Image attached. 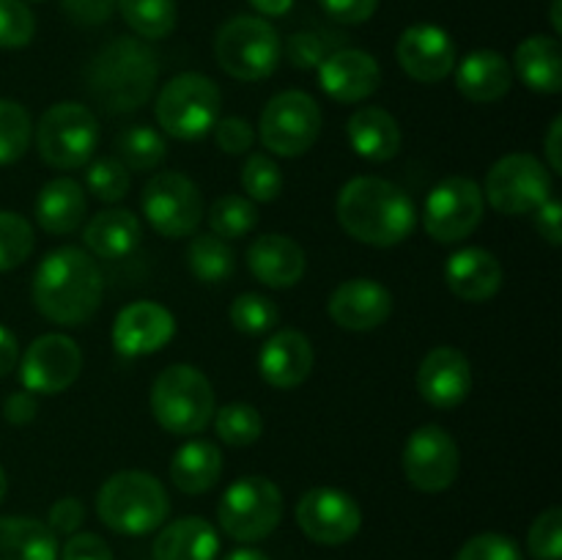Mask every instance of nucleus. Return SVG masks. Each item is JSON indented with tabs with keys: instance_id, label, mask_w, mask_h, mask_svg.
<instances>
[{
	"instance_id": "obj_1",
	"label": "nucleus",
	"mask_w": 562,
	"mask_h": 560,
	"mask_svg": "<svg viewBox=\"0 0 562 560\" xmlns=\"http://www.w3.org/2000/svg\"><path fill=\"white\" fill-rule=\"evenodd\" d=\"M335 214L351 239L371 247L401 245L417 225V209L409 192L379 176H357L344 184L335 201Z\"/></svg>"
},
{
	"instance_id": "obj_2",
	"label": "nucleus",
	"mask_w": 562,
	"mask_h": 560,
	"mask_svg": "<svg viewBox=\"0 0 562 560\" xmlns=\"http://www.w3.org/2000/svg\"><path fill=\"white\" fill-rule=\"evenodd\" d=\"M102 291L99 264L80 247L47 253L33 272V305L44 318L66 327L88 322L102 302Z\"/></svg>"
},
{
	"instance_id": "obj_3",
	"label": "nucleus",
	"mask_w": 562,
	"mask_h": 560,
	"mask_svg": "<svg viewBox=\"0 0 562 560\" xmlns=\"http://www.w3.org/2000/svg\"><path fill=\"white\" fill-rule=\"evenodd\" d=\"M157 77V53L140 38L121 36L104 44L91 60L88 88L108 113H135L151 99Z\"/></svg>"
},
{
	"instance_id": "obj_4",
	"label": "nucleus",
	"mask_w": 562,
	"mask_h": 560,
	"mask_svg": "<svg viewBox=\"0 0 562 560\" xmlns=\"http://www.w3.org/2000/svg\"><path fill=\"white\" fill-rule=\"evenodd\" d=\"M170 500L159 478L143 470H121L102 483L97 494V514L121 536H146L168 519Z\"/></svg>"
},
{
	"instance_id": "obj_5",
	"label": "nucleus",
	"mask_w": 562,
	"mask_h": 560,
	"mask_svg": "<svg viewBox=\"0 0 562 560\" xmlns=\"http://www.w3.org/2000/svg\"><path fill=\"white\" fill-rule=\"evenodd\" d=\"M214 390L206 373L195 366L176 362L168 366L151 384V412L165 432L176 437L201 434L212 423Z\"/></svg>"
},
{
	"instance_id": "obj_6",
	"label": "nucleus",
	"mask_w": 562,
	"mask_h": 560,
	"mask_svg": "<svg viewBox=\"0 0 562 560\" xmlns=\"http://www.w3.org/2000/svg\"><path fill=\"white\" fill-rule=\"evenodd\" d=\"M220 108H223V93L217 82L198 71H181L162 86L154 113L170 137L198 141L214 130Z\"/></svg>"
},
{
	"instance_id": "obj_7",
	"label": "nucleus",
	"mask_w": 562,
	"mask_h": 560,
	"mask_svg": "<svg viewBox=\"0 0 562 560\" xmlns=\"http://www.w3.org/2000/svg\"><path fill=\"white\" fill-rule=\"evenodd\" d=\"M280 44L278 31L269 25L263 16L239 14L225 22L214 38V55L223 66L225 75L241 82L267 80L280 64Z\"/></svg>"
},
{
	"instance_id": "obj_8",
	"label": "nucleus",
	"mask_w": 562,
	"mask_h": 560,
	"mask_svg": "<svg viewBox=\"0 0 562 560\" xmlns=\"http://www.w3.org/2000/svg\"><path fill=\"white\" fill-rule=\"evenodd\" d=\"M217 519L234 541H261L272 536L283 519V492L263 475L239 478L225 489L217 505Z\"/></svg>"
},
{
	"instance_id": "obj_9",
	"label": "nucleus",
	"mask_w": 562,
	"mask_h": 560,
	"mask_svg": "<svg viewBox=\"0 0 562 560\" xmlns=\"http://www.w3.org/2000/svg\"><path fill=\"white\" fill-rule=\"evenodd\" d=\"M97 146L99 121L86 104L58 102L38 119L36 148L49 168H82L93 157Z\"/></svg>"
},
{
	"instance_id": "obj_10",
	"label": "nucleus",
	"mask_w": 562,
	"mask_h": 560,
	"mask_svg": "<svg viewBox=\"0 0 562 560\" xmlns=\"http://www.w3.org/2000/svg\"><path fill=\"white\" fill-rule=\"evenodd\" d=\"M261 143L278 157H302L322 135V108L305 91H283L269 99L258 121Z\"/></svg>"
},
{
	"instance_id": "obj_11",
	"label": "nucleus",
	"mask_w": 562,
	"mask_h": 560,
	"mask_svg": "<svg viewBox=\"0 0 562 560\" xmlns=\"http://www.w3.org/2000/svg\"><path fill=\"white\" fill-rule=\"evenodd\" d=\"M549 198H552V173L532 154H508L488 170L483 201L492 203L499 214L508 217L532 214Z\"/></svg>"
},
{
	"instance_id": "obj_12",
	"label": "nucleus",
	"mask_w": 562,
	"mask_h": 560,
	"mask_svg": "<svg viewBox=\"0 0 562 560\" xmlns=\"http://www.w3.org/2000/svg\"><path fill=\"white\" fill-rule=\"evenodd\" d=\"M140 206L151 228L168 239L195 234L203 220V195L195 181L176 170L151 176L143 187Z\"/></svg>"
},
{
	"instance_id": "obj_13",
	"label": "nucleus",
	"mask_w": 562,
	"mask_h": 560,
	"mask_svg": "<svg viewBox=\"0 0 562 560\" xmlns=\"http://www.w3.org/2000/svg\"><path fill=\"white\" fill-rule=\"evenodd\" d=\"M483 209H486V201L477 181L467 176H448L428 192L426 206H423V225L431 239L453 245V242L467 239L481 225Z\"/></svg>"
},
{
	"instance_id": "obj_14",
	"label": "nucleus",
	"mask_w": 562,
	"mask_h": 560,
	"mask_svg": "<svg viewBox=\"0 0 562 560\" xmlns=\"http://www.w3.org/2000/svg\"><path fill=\"white\" fill-rule=\"evenodd\" d=\"M404 475L415 489L428 494L445 492L459 478V445L448 428L437 423L415 428L404 445Z\"/></svg>"
},
{
	"instance_id": "obj_15",
	"label": "nucleus",
	"mask_w": 562,
	"mask_h": 560,
	"mask_svg": "<svg viewBox=\"0 0 562 560\" xmlns=\"http://www.w3.org/2000/svg\"><path fill=\"white\" fill-rule=\"evenodd\" d=\"M22 388L33 395H55L69 390L82 371V351L69 335H38L20 360Z\"/></svg>"
},
{
	"instance_id": "obj_16",
	"label": "nucleus",
	"mask_w": 562,
	"mask_h": 560,
	"mask_svg": "<svg viewBox=\"0 0 562 560\" xmlns=\"http://www.w3.org/2000/svg\"><path fill=\"white\" fill-rule=\"evenodd\" d=\"M296 525L311 541L340 547L360 533L362 511L351 494L333 486L307 489L296 503Z\"/></svg>"
},
{
	"instance_id": "obj_17",
	"label": "nucleus",
	"mask_w": 562,
	"mask_h": 560,
	"mask_svg": "<svg viewBox=\"0 0 562 560\" xmlns=\"http://www.w3.org/2000/svg\"><path fill=\"white\" fill-rule=\"evenodd\" d=\"M176 335V318L165 305L137 300L119 311L113 324V346L121 357H146L170 344Z\"/></svg>"
},
{
	"instance_id": "obj_18",
	"label": "nucleus",
	"mask_w": 562,
	"mask_h": 560,
	"mask_svg": "<svg viewBox=\"0 0 562 560\" xmlns=\"http://www.w3.org/2000/svg\"><path fill=\"white\" fill-rule=\"evenodd\" d=\"M398 64L412 80L417 82H439L456 69V44L448 31L439 25H412L401 33L398 47Z\"/></svg>"
},
{
	"instance_id": "obj_19",
	"label": "nucleus",
	"mask_w": 562,
	"mask_h": 560,
	"mask_svg": "<svg viewBox=\"0 0 562 560\" xmlns=\"http://www.w3.org/2000/svg\"><path fill=\"white\" fill-rule=\"evenodd\" d=\"M318 86L340 104H357L382 86V69L366 49H335L318 64Z\"/></svg>"
},
{
	"instance_id": "obj_20",
	"label": "nucleus",
	"mask_w": 562,
	"mask_h": 560,
	"mask_svg": "<svg viewBox=\"0 0 562 560\" xmlns=\"http://www.w3.org/2000/svg\"><path fill=\"white\" fill-rule=\"evenodd\" d=\"M472 366L464 351L453 346H437L423 357L417 368V390L423 401L437 410H453L472 393Z\"/></svg>"
},
{
	"instance_id": "obj_21",
	"label": "nucleus",
	"mask_w": 562,
	"mask_h": 560,
	"mask_svg": "<svg viewBox=\"0 0 562 560\" xmlns=\"http://www.w3.org/2000/svg\"><path fill=\"white\" fill-rule=\"evenodd\" d=\"M327 307L338 327L351 329V333H368L390 318L393 294L379 280L351 278L333 291Z\"/></svg>"
},
{
	"instance_id": "obj_22",
	"label": "nucleus",
	"mask_w": 562,
	"mask_h": 560,
	"mask_svg": "<svg viewBox=\"0 0 562 560\" xmlns=\"http://www.w3.org/2000/svg\"><path fill=\"white\" fill-rule=\"evenodd\" d=\"M313 344L300 329H278L258 351V371L263 382L278 390H291L313 371Z\"/></svg>"
},
{
	"instance_id": "obj_23",
	"label": "nucleus",
	"mask_w": 562,
	"mask_h": 560,
	"mask_svg": "<svg viewBox=\"0 0 562 560\" xmlns=\"http://www.w3.org/2000/svg\"><path fill=\"white\" fill-rule=\"evenodd\" d=\"M445 280L459 300L486 302L503 289V264L483 247H464L448 258Z\"/></svg>"
},
{
	"instance_id": "obj_24",
	"label": "nucleus",
	"mask_w": 562,
	"mask_h": 560,
	"mask_svg": "<svg viewBox=\"0 0 562 560\" xmlns=\"http://www.w3.org/2000/svg\"><path fill=\"white\" fill-rule=\"evenodd\" d=\"M247 267L269 289H291L305 275V250L283 234H263L247 247Z\"/></svg>"
},
{
	"instance_id": "obj_25",
	"label": "nucleus",
	"mask_w": 562,
	"mask_h": 560,
	"mask_svg": "<svg viewBox=\"0 0 562 560\" xmlns=\"http://www.w3.org/2000/svg\"><path fill=\"white\" fill-rule=\"evenodd\" d=\"M346 135H349L357 157L368 159V163H387L401 152V143H404L395 115L376 104L355 110L346 124Z\"/></svg>"
},
{
	"instance_id": "obj_26",
	"label": "nucleus",
	"mask_w": 562,
	"mask_h": 560,
	"mask_svg": "<svg viewBox=\"0 0 562 560\" xmlns=\"http://www.w3.org/2000/svg\"><path fill=\"white\" fill-rule=\"evenodd\" d=\"M514 86V69L505 55L494 49H475L456 66V88L470 102H497Z\"/></svg>"
},
{
	"instance_id": "obj_27",
	"label": "nucleus",
	"mask_w": 562,
	"mask_h": 560,
	"mask_svg": "<svg viewBox=\"0 0 562 560\" xmlns=\"http://www.w3.org/2000/svg\"><path fill=\"white\" fill-rule=\"evenodd\" d=\"M220 552V536L203 516H181L159 530L154 538V560H214Z\"/></svg>"
},
{
	"instance_id": "obj_28",
	"label": "nucleus",
	"mask_w": 562,
	"mask_h": 560,
	"mask_svg": "<svg viewBox=\"0 0 562 560\" xmlns=\"http://www.w3.org/2000/svg\"><path fill=\"white\" fill-rule=\"evenodd\" d=\"M140 220L130 209H104V212L93 214L82 231L88 250L104 261L130 256L140 245Z\"/></svg>"
},
{
	"instance_id": "obj_29",
	"label": "nucleus",
	"mask_w": 562,
	"mask_h": 560,
	"mask_svg": "<svg viewBox=\"0 0 562 560\" xmlns=\"http://www.w3.org/2000/svg\"><path fill=\"white\" fill-rule=\"evenodd\" d=\"M514 69L530 91H562V49L554 36H530L516 47Z\"/></svg>"
},
{
	"instance_id": "obj_30",
	"label": "nucleus",
	"mask_w": 562,
	"mask_h": 560,
	"mask_svg": "<svg viewBox=\"0 0 562 560\" xmlns=\"http://www.w3.org/2000/svg\"><path fill=\"white\" fill-rule=\"evenodd\" d=\"M33 209L47 234H71L86 217V190L75 179H53L42 187Z\"/></svg>"
},
{
	"instance_id": "obj_31",
	"label": "nucleus",
	"mask_w": 562,
	"mask_h": 560,
	"mask_svg": "<svg viewBox=\"0 0 562 560\" xmlns=\"http://www.w3.org/2000/svg\"><path fill=\"white\" fill-rule=\"evenodd\" d=\"M223 475V450L209 439H190L170 461V481L184 494H203Z\"/></svg>"
},
{
	"instance_id": "obj_32",
	"label": "nucleus",
	"mask_w": 562,
	"mask_h": 560,
	"mask_svg": "<svg viewBox=\"0 0 562 560\" xmlns=\"http://www.w3.org/2000/svg\"><path fill=\"white\" fill-rule=\"evenodd\" d=\"M0 560H58L55 533L31 516H0Z\"/></svg>"
},
{
	"instance_id": "obj_33",
	"label": "nucleus",
	"mask_w": 562,
	"mask_h": 560,
	"mask_svg": "<svg viewBox=\"0 0 562 560\" xmlns=\"http://www.w3.org/2000/svg\"><path fill=\"white\" fill-rule=\"evenodd\" d=\"M115 154L126 170H154L168 157V143L154 126L132 124L115 137Z\"/></svg>"
},
{
	"instance_id": "obj_34",
	"label": "nucleus",
	"mask_w": 562,
	"mask_h": 560,
	"mask_svg": "<svg viewBox=\"0 0 562 560\" xmlns=\"http://www.w3.org/2000/svg\"><path fill=\"white\" fill-rule=\"evenodd\" d=\"M187 267L201 283H223L236 269V256L228 242L209 231V234L192 236L187 247Z\"/></svg>"
},
{
	"instance_id": "obj_35",
	"label": "nucleus",
	"mask_w": 562,
	"mask_h": 560,
	"mask_svg": "<svg viewBox=\"0 0 562 560\" xmlns=\"http://www.w3.org/2000/svg\"><path fill=\"white\" fill-rule=\"evenodd\" d=\"M126 25L140 38H165L176 27V0H115Z\"/></svg>"
},
{
	"instance_id": "obj_36",
	"label": "nucleus",
	"mask_w": 562,
	"mask_h": 560,
	"mask_svg": "<svg viewBox=\"0 0 562 560\" xmlns=\"http://www.w3.org/2000/svg\"><path fill=\"white\" fill-rule=\"evenodd\" d=\"M212 421L217 437L234 448H247V445L258 443L263 434L261 412L245 401H234V404H225L223 410H214Z\"/></svg>"
},
{
	"instance_id": "obj_37",
	"label": "nucleus",
	"mask_w": 562,
	"mask_h": 560,
	"mask_svg": "<svg viewBox=\"0 0 562 560\" xmlns=\"http://www.w3.org/2000/svg\"><path fill=\"white\" fill-rule=\"evenodd\" d=\"M209 225L220 239H241L258 225V209L245 195H220L209 209Z\"/></svg>"
},
{
	"instance_id": "obj_38",
	"label": "nucleus",
	"mask_w": 562,
	"mask_h": 560,
	"mask_svg": "<svg viewBox=\"0 0 562 560\" xmlns=\"http://www.w3.org/2000/svg\"><path fill=\"white\" fill-rule=\"evenodd\" d=\"M31 113L14 99H0V165H11L31 148Z\"/></svg>"
},
{
	"instance_id": "obj_39",
	"label": "nucleus",
	"mask_w": 562,
	"mask_h": 560,
	"mask_svg": "<svg viewBox=\"0 0 562 560\" xmlns=\"http://www.w3.org/2000/svg\"><path fill=\"white\" fill-rule=\"evenodd\" d=\"M228 318L239 333L245 335H263L269 329L278 327L280 311L269 296L256 294V291H247L239 294L228 307Z\"/></svg>"
},
{
	"instance_id": "obj_40",
	"label": "nucleus",
	"mask_w": 562,
	"mask_h": 560,
	"mask_svg": "<svg viewBox=\"0 0 562 560\" xmlns=\"http://www.w3.org/2000/svg\"><path fill=\"white\" fill-rule=\"evenodd\" d=\"M33 245V225L16 212H0V272L16 269L31 258Z\"/></svg>"
},
{
	"instance_id": "obj_41",
	"label": "nucleus",
	"mask_w": 562,
	"mask_h": 560,
	"mask_svg": "<svg viewBox=\"0 0 562 560\" xmlns=\"http://www.w3.org/2000/svg\"><path fill=\"white\" fill-rule=\"evenodd\" d=\"M241 187L252 203H269L283 192V170L267 154H250L241 168Z\"/></svg>"
},
{
	"instance_id": "obj_42",
	"label": "nucleus",
	"mask_w": 562,
	"mask_h": 560,
	"mask_svg": "<svg viewBox=\"0 0 562 560\" xmlns=\"http://www.w3.org/2000/svg\"><path fill=\"white\" fill-rule=\"evenodd\" d=\"M86 187L93 198L104 203H115L130 192V170L113 157H102L88 165Z\"/></svg>"
},
{
	"instance_id": "obj_43",
	"label": "nucleus",
	"mask_w": 562,
	"mask_h": 560,
	"mask_svg": "<svg viewBox=\"0 0 562 560\" xmlns=\"http://www.w3.org/2000/svg\"><path fill=\"white\" fill-rule=\"evenodd\" d=\"M36 16L25 0H0V47L20 49L33 42Z\"/></svg>"
},
{
	"instance_id": "obj_44",
	"label": "nucleus",
	"mask_w": 562,
	"mask_h": 560,
	"mask_svg": "<svg viewBox=\"0 0 562 560\" xmlns=\"http://www.w3.org/2000/svg\"><path fill=\"white\" fill-rule=\"evenodd\" d=\"M527 547L536 560L562 558V511L558 505L547 508L532 522L530 533H527Z\"/></svg>"
},
{
	"instance_id": "obj_45",
	"label": "nucleus",
	"mask_w": 562,
	"mask_h": 560,
	"mask_svg": "<svg viewBox=\"0 0 562 560\" xmlns=\"http://www.w3.org/2000/svg\"><path fill=\"white\" fill-rule=\"evenodd\" d=\"M456 560H521V552L514 538L503 533H481L459 549Z\"/></svg>"
},
{
	"instance_id": "obj_46",
	"label": "nucleus",
	"mask_w": 562,
	"mask_h": 560,
	"mask_svg": "<svg viewBox=\"0 0 562 560\" xmlns=\"http://www.w3.org/2000/svg\"><path fill=\"white\" fill-rule=\"evenodd\" d=\"M214 141L225 154H245L252 148L256 130L241 115H228V119H217V124H214Z\"/></svg>"
},
{
	"instance_id": "obj_47",
	"label": "nucleus",
	"mask_w": 562,
	"mask_h": 560,
	"mask_svg": "<svg viewBox=\"0 0 562 560\" xmlns=\"http://www.w3.org/2000/svg\"><path fill=\"white\" fill-rule=\"evenodd\" d=\"M285 55H289L294 69H318V64H322L329 53H327V44H324V38L318 36V33L302 31L289 38Z\"/></svg>"
},
{
	"instance_id": "obj_48",
	"label": "nucleus",
	"mask_w": 562,
	"mask_h": 560,
	"mask_svg": "<svg viewBox=\"0 0 562 560\" xmlns=\"http://www.w3.org/2000/svg\"><path fill=\"white\" fill-rule=\"evenodd\" d=\"M82 522H86V505L77 497H60L47 516V527L55 536H75Z\"/></svg>"
},
{
	"instance_id": "obj_49",
	"label": "nucleus",
	"mask_w": 562,
	"mask_h": 560,
	"mask_svg": "<svg viewBox=\"0 0 562 560\" xmlns=\"http://www.w3.org/2000/svg\"><path fill=\"white\" fill-rule=\"evenodd\" d=\"M60 560H113V549L97 533H75L60 549Z\"/></svg>"
},
{
	"instance_id": "obj_50",
	"label": "nucleus",
	"mask_w": 562,
	"mask_h": 560,
	"mask_svg": "<svg viewBox=\"0 0 562 560\" xmlns=\"http://www.w3.org/2000/svg\"><path fill=\"white\" fill-rule=\"evenodd\" d=\"M322 9L344 25H360L368 22L379 9V0H318Z\"/></svg>"
},
{
	"instance_id": "obj_51",
	"label": "nucleus",
	"mask_w": 562,
	"mask_h": 560,
	"mask_svg": "<svg viewBox=\"0 0 562 560\" xmlns=\"http://www.w3.org/2000/svg\"><path fill=\"white\" fill-rule=\"evenodd\" d=\"M64 9L77 25H102L113 16L115 0H64Z\"/></svg>"
},
{
	"instance_id": "obj_52",
	"label": "nucleus",
	"mask_w": 562,
	"mask_h": 560,
	"mask_svg": "<svg viewBox=\"0 0 562 560\" xmlns=\"http://www.w3.org/2000/svg\"><path fill=\"white\" fill-rule=\"evenodd\" d=\"M532 217H536L538 234H541L549 245L558 247L562 242V206H560L558 198H549V201H543L541 206L532 212Z\"/></svg>"
},
{
	"instance_id": "obj_53",
	"label": "nucleus",
	"mask_w": 562,
	"mask_h": 560,
	"mask_svg": "<svg viewBox=\"0 0 562 560\" xmlns=\"http://www.w3.org/2000/svg\"><path fill=\"white\" fill-rule=\"evenodd\" d=\"M38 415V401L36 395L27 393V390H16L5 399L3 404V417L11 423V426H27L33 417Z\"/></svg>"
},
{
	"instance_id": "obj_54",
	"label": "nucleus",
	"mask_w": 562,
	"mask_h": 560,
	"mask_svg": "<svg viewBox=\"0 0 562 560\" xmlns=\"http://www.w3.org/2000/svg\"><path fill=\"white\" fill-rule=\"evenodd\" d=\"M16 366H20V344H16V335L0 324V377L14 373Z\"/></svg>"
},
{
	"instance_id": "obj_55",
	"label": "nucleus",
	"mask_w": 562,
	"mask_h": 560,
	"mask_svg": "<svg viewBox=\"0 0 562 560\" xmlns=\"http://www.w3.org/2000/svg\"><path fill=\"white\" fill-rule=\"evenodd\" d=\"M560 135H562V115L549 124L547 132V163L552 173H562V154H560Z\"/></svg>"
},
{
	"instance_id": "obj_56",
	"label": "nucleus",
	"mask_w": 562,
	"mask_h": 560,
	"mask_svg": "<svg viewBox=\"0 0 562 560\" xmlns=\"http://www.w3.org/2000/svg\"><path fill=\"white\" fill-rule=\"evenodd\" d=\"M261 16H285L294 9V0H247Z\"/></svg>"
},
{
	"instance_id": "obj_57",
	"label": "nucleus",
	"mask_w": 562,
	"mask_h": 560,
	"mask_svg": "<svg viewBox=\"0 0 562 560\" xmlns=\"http://www.w3.org/2000/svg\"><path fill=\"white\" fill-rule=\"evenodd\" d=\"M223 560H269V558L261 552V549L241 547V549H234V552H231V555H225Z\"/></svg>"
},
{
	"instance_id": "obj_58",
	"label": "nucleus",
	"mask_w": 562,
	"mask_h": 560,
	"mask_svg": "<svg viewBox=\"0 0 562 560\" xmlns=\"http://www.w3.org/2000/svg\"><path fill=\"white\" fill-rule=\"evenodd\" d=\"M560 9H562V0H554V3H552V25H554V31H558V33H562Z\"/></svg>"
},
{
	"instance_id": "obj_59",
	"label": "nucleus",
	"mask_w": 562,
	"mask_h": 560,
	"mask_svg": "<svg viewBox=\"0 0 562 560\" xmlns=\"http://www.w3.org/2000/svg\"><path fill=\"white\" fill-rule=\"evenodd\" d=\"M5 492H9V478H5V470L0 467V503H3Z\"/></svg>"
}]
</instances>
